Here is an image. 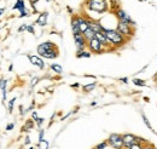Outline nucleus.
I'll return each instance as SVG.
<instances>
[{"label":"nucleus","instance_id":"nucleus-1","mask_svg":"<svg viewBox=\"0 0 157 149\" xmlns=\"http://www.w3.org/2000/svg\"><path fill=\"white\" fill-rule=\"evenodd\" d=\"M103 27H104V26H103ZM103 32L105 33L108 40L110 41V44H111V46H113L114 49H118V47L123 46V45L128 41V39H126V38L123 37L120 32H117L116 29H109V28H105V27H104Z\"/></svg>","mask_w":157,"mask_h":149},{"label":"nucleus","instance_id":"nucleus-2","mask_svg":"<svg viewBox=\"0 0 157 149\" xmlns=\"http://www.w3.org/2000/svg\"><path fill=\"white\" fill-rule=\"evenodd\" d=\"M86 6L91 11H94L98 14H104L109 9L106 0H86Z\"/></svg>","mask_w":157,"mask_h":149},{"label":"nucleus","instance_id":"nucleus-3","mask_svg":"<svg viewBox=\"0 0 157 149\" xmlns=\"http://www.w3.org/2000/svg\"><path fill=\"white\" fill-rule=\"evenodd\" d=\"M87 49H88V51L91 52V54H103V52H105L106 50H105V47L99 42V40L97 38H92L91 40H88L87 41Z\"/></svg>","mask_w":157,"mask_h":149},{"label":"nucleus","instance_id":"nucleus-4","mask_svg":"<svg viewBox=\"0 0 157 149\" xmlns=\"http://www.w3.org/2000/svg\"><path fill=\"white\" fill-rule=\"evenodd\" d=\"M106 141L113 149H124L123 138H122V135L120 133H111Z\"/></svg>","mask_w":157,"mask_h":149},{"label":"nucleus","instance_id":"nucleus-5","mask_svg":"<svg viewBox=\"0 0 157 149\" xmlns=\"http://www.w3.org/2000/svg\"><path fill=\"white\" fill-rule=\"evenodd\" d=\"M116 30L120 32L126 39H131V38L134 35V29L132 28V26H128V24L122 23V22H117Z\"/></svg>","mask_w":157,"mask_h":149},{"label":"nucleus","instance_id":"nucleus-6","mask_svg":"<svg viewBox=\"0 0 157 149\" xmlns=\"http://www.w3.org/2000/svg\"><path fill=\"white\" fill-rule=\"evenodd\" d=\"M116 17L118 18V22L126 23V24L132 26V27L136 26V21H133L132 17H131L126 11H123V10H121V9H118L117 11H116Z\"/></svg>","mask_w":157,"mask_h":149},{"label":"nucleus","instance_id":"nucleus-7","mask_svg":"<svg viewBox=\"0 0 157 149\" xmlns=\"http://www.w3.org/2000/svg\"><path fill=\"white\" fill-rule=\"evenodd\" d=\"M75 45H76V51H83L87 49V40L82 35V33H78V34H73Z\"/></svg>","mask_w":157,"mask_h":149},{"label":"nucleus","instance_id":"nucleus-8","mask_svg":"<svg viewBox=\"0 0 157 149\" xmlns=\"http://www.w3.org/2000/svg\"><path fill=\"white\" fill-rule=\"evenodd\" d=\"M94 37L97 38L99 40V42L105 47V50H110V49H114L113 46H111V44H110V41L108 40V38L105 35V33L104 32H99V33H96V35Z\"/></svg>","mask_w":157,"mask_h":149},{"label":"nucleus","instance_id":"nucleus-9","mask_svg":"<svg viewBox=\"0 0 157 149\" xmlns=\"http://www.w3.org/2000/svg\"><path fill=\"white\" fill-rule=\"evenodd\" d=\"M57 46L52 42V41H45V42H41L38 45V55H41V54H44L45 51H47V50H52V49H56Z\"/></svg>","mask_w":157,"mask_h":149},{"label":"nucleus","instance_id":"nucleus-10","mask_svg":"<svg viewBox=\"0 0 157 149\" xmlns=\"http://www.w3.org/2000/svg\"><path fill=\"white\" fill-rule=\"evenodd\" d=\"M28 58H29V62H30L33 66L38 67L39 69H44V68H45V62H44V59H42L40 56H36V55H29Z\"/></svg>","mask_w":157,"mask_h":149},{"label":"nucleus","instance_id":"nucleus-11","mask_svg":"<svg viewBox=\"0 0 157 149\" xmlns=\"http://www.w3.org/2000/svg\"><path fill=\"white\" fill-rule=\"evenodd\" d=\"M78 19V29L81 33H85L87 29H88V18L83 17V16H76Z\"/></svg>","mask_w":157,"mask_h":149},{"label":"nucleus","instance_id":"nucleus-12","mask_svg":"<svg viewBox=\"0 0 157 149\" xmlns=\"http://www.w3.org/2000/svg\"><path fill=\"white\" fill-rule=\"evenodd\" d=\"M59 55L58 52V47H56V49H52V50H47V51H45L44 54H41L40 57H42V58H46V59H55V58H57Z\"/></svg>","mask_w":157,"mask_h":149},{"label":"nucleus","instance_id":"nucleus-13","mask_svg":"<svg viewBox=\"0 0 157 149\" xmlns=\"http://www.w3.org/2000/svg\"><path fill=\"white\" fill-rule=\"evenodd\" d=\"M88 28H91L94 33H99V32H103L104 27L100 22H97V21H93V19L88 18Z\"/></svg>","mask_w":157,"mask_h":149},{"label":"nucleus","instance_id":"nucleus-14","mask_svg":"<svg viewBox=\"0 0 157 149\" xmlns=\"http://www.w3.org/2000/svg\"><path fill=\"white\" fill-rule=\"evenodd\" d=\"M47 18H48V12H41L35 23L40 27H45L47 24Z\"/></svg>","mask_w":157,"mask_h":149},{"label":"nucleus","instance_id":"nucleus-15","mask_svg":"<svg viewBox=\"0 0 157 149\" xmlns=\"http://www.w3.org/2000/svg\"><path fill=\"white\" fill-rule=\"evenodd\" d=\"M12 9H13V10H18L20 12L27 10V9H25V2H24V0H17Z\"/></svg>","mask_w":157,"mask_h":149},{"label":"nucleus","instance_id":"nucleus-16","mask_svg":"<svg viewBox=\"0 0 157 149\" xmlns=\"http://www.w3.org/2000/svg\"><path fill=\"white\" fill-rule=\"evenodd\" d=\"M71 29H73V34L81 33V32H80V29H78V24L76 16H73V18H71Z\"/></svg>","mask_w":157,"mask_h":149},{"label":"nucleus","instance_id":"nucleus-17","mask_svg":"<svg viewBox=\"0 0 157 149\" xmlns=\"http://www.w3.org/2000/svg\"><path fill=\"white\" fill-rule=\"evenodd\" d=\"M34 120H27L25 121V124L23 125V127H22V131H24V132H28V131L33 130V127H34Z\"/></svg>","mask_w":157,"mask_h":149},{"label":"nucleus","instance_id":"nucleus-18","mask_svg":"<svg viewBox=\"0 0 157 149\" xmlns=\"http://www.w3.org/2000/svg\"><path fill=\"white\" fill-rule=\"evenodd\" d=\"M91 52L87 51V50H83V51H76V57L78 58H90L91 57Z\"/></svg>","mask_w":157,"mask_h":149},{"label":"nucleus","instance_id":"nucleus-19","mask_svg":"<svg viewBox=\"0 0 157 149\" xmlns=\"http://www.w3.org/2000/svg\"><path fill=\"white\" fill-rule=\"evenodd\" d=\"M82 35H83V37H85V39H86V40L88 41V40H91L92 38H94L96 33H94V32H93V30H92L91 28H88V29H87V30H86L85 33H82Z\"/></svg>","mask_w":157,"mask_h":149},{"label":"nucleus","instance_id":"nucleus-20","mask_svg":"<svg viewBox=\"0 0 157 149\" xmlns=\"http://www.w3.org/2000/svg\"><path fill=\"white\" fill-rule=\"evenodd\" d=\"M50 67H51L52 72H55L56 74H62V73H63V68H62V66H59V64H57V63H52Z\"/></svg>","mask_w":157,"mask_h":149},{"label":"nucleus","instance_id":"nucleus-21","mask_svg":"<svg viewBox=\"0 0 157 149\" xmlns=\"http://www.w3.org/2000/svg\"><path fill=\"white\" fill-rule=\"evenodd\" d=\"M96 85H97L96 81H93V83H91V84H87V85L82 86V91H83V92H90V91H92V90L96 87Z\"/></svg>","mask_w":157,"mask_h":149},{"label":"nucleus","instance_id":"nucleus-22","mask_svg":"<svg viewBox=\"0 0 157 149\" xmlns=\"http://www.w3.org/2000/svg\"><path fill=\"white\" fill-rule=\"evenodd\" d=\"M50 148V143L46 139H42L38 143V149H48Z\"/></svg>","mask_w":157,"mask_h":149},{"label":"nucleus","instance_id":"nucleus-23","mask_svg":"<svg viewBox=\"0 0 157 149\" xmlns=\"http://www.w3.org/2000/svg\"><path fill=\"white\" fill-rule=\"evenodd\" d=\"M132 81H133V84H134L136 86H145V85H146V83H145L144 80H141V79H138V78H134Z\"/></svg>","mask_w":157,"mask_h":149},{"label":"nucleus","instance_id":"nucleus-24","mask_svg":"<svg viewBox=\"0 0 157 149\" xmlns=\"http://www.w3.org/2000/svg\"><path fill=\"white\" fill-rule=\"evenodd\" d=\"M109 147V143H108V141H103V142H100V143H98L94 148L96 149H106Z\"/></svg>","mask_w":157,"mask_h":149},{"label":"nucleus","instance_id":"nucleus-25","mask_svg":"<svg viewBox=\"0 0 157 149\" xmlns=\"http://www.w3.org/2000/svg\"><path fill=\"white\" fill-rule=\"evenodd\" d=\"M15 102H16V97L11 98L9 101V113H12L13 112V106H15Z\"/></svg>","mask_w":157,"mask_h":149},{"label":"nucleus","instance_id":"nucleus-26","mask_svg":"<svg viewBox=\"0 0 157 149\" xmlns=\"http://www.w3.org/2000/svg\"><path fill=\"white\" fill-rule=\"evenodd\" d=\"M141 118H143V120H144V123H145V125L149 127V129H151V124L149 123V119H147V116L145 115V113H141Z\"/></svg>","mask_w":157,"mask_h":149},{"label":"nucleus","instance_id":"nucleus-27","mask_svg":"<svg viewBox=\"0 0 157 149\" xmlns=\"http://www.w3.org/2000/svg\"><path fill=\"white\" fill-rule=\"evenodd\" d=\"M144 144H140V143H136V144H133L132 147H129V148L127 149H144Z\"/></svg>","mask_w":157,"mask_h":149},{"label":"nucleus","instance_id":"nucleus-28","mask_svg":"<svg viewBox=\"0 0 157 149\" xmlns=\"http://www.w3.org/2000/svg\"><path fill=\"white\" fill-rule=\"evenodd\" d=\"M39 80H40V79L38 78V76L33 78V79H32V81H30V86H32V87H34V86H35V85L39 83Z\"/></svg>","mask_w":157,"mask_h":149},{"label":"nucleus","instance_id":"nucleus-29","mask_svg":"<svg viewBox=\"0 0 157 149\" xmlns=\"http://www.w3.org/2000/svg\"><path fill=\"white\" fill-rule=\"evenodd\" d=\"M27 32H29V33H32V34H34V33H35V30H34V26H33V24H28V28H27Z\"/></svg>","mask_w":157,"mask_h":149},{"label":"nucleus","instance_id":"nucleus-30","mask_svg":"<svg viewBox=\"0 0 157 149\" xmlns=\"http://www.w3.org/2000/svg\"><path fill=\"white\" fill-rule=\"evenodd\" d=\"M44 121H45V119H44V118H39V119L35 121V124H36L39 127H41V126H42V124H44Z\"/></svg>","mask_w":157,"mask_h":149},{"label":"nucleus","instance_id":"nucleus-31","mask_svg":"<svg viewBox=\"0 0 157 149\" xmlns=\"http://www.w3.org/2000/svg\"><path fill=\"white\" fill-rule=\"evenodd\" d=\"M27 28H28V24H22L20 28H18V33H22V32H24V30H27Z\"/></svg>","mask_w":157,"mask_h":149},{"label":"nucleus","instance_id":"nucleus-32","mask_svg":"<svg viewBox=\"0 0 157 149\" xmlns=\"http://www.w3.org/2000/svg\"><path fill=\"white\" fill-rule=\"evenodd\" d=\"M27 16H29V11H28V10H24V11H22L20 14L21 18H22V17H27Z\"/></svg>","mask_w":157,"mask_h":149},{"label":"nucleus","instance_id":"nucleus-33","mask_svg":"<svg viewBox=\"0 0 157 149\" xmlns=\"http://www.w3.org/2000/svg\"><path fill=\"white\" fill-rule=\"evenodd\" d=\"M13 127H15V124H13V123H10V124H7V125H6L5 130H6V131H10V130H12Z\"/></svg>","mask_w":157,"mask_h":149},{"label":"nucleus","instance_id":"nucleus-34","mask_svg":"<svg viewBox=\"0 0 157 149\" xmlns=\"http://www.w3.org/2000/svg\"><path fill=\"white\" fill-rule=\"evenodd\" d=\"M38 119H39V116H38V113H36V112H35V111H34V112L32 113V120H34V121H36Z\"/></svg>","mask_w":157,"mask_h":149},{"label":"nucleus","instance_id":"nucleus-35","mask_svg":"<svg viewBox=\"0 0 157 149\" xmlns=\"http://www.w3.org/2000/svg\"><path fill=\"white\" fill-rule=\"evenodd\" d=\"M44 135H45V130H42V129H41V130L39 131V142L44 139Z\"/></svg>","mask_w":157,"mask_h":149},{"label":"nucleus","instance_id":"nucleus-36","mask_svg":"<svg viewBox=\"0 0 157 149\" xmlns=\"http://www.w3.org/2000/svg\"><path fill=\"white\" fill-rule=\"evenodd\" d=\"M120 81H122L123 84H127V83H128V78H121Z\"/></svg>","mask_w":157,"mask_h":149},{"label":"nucleus","instance_id":"nucleus-37","mask_svg":"<svg viewBox=\"0 0 157 149\" xmlns=\"http://www.w3.org/2000/svg\"><path fill=\"white\" fill-rule=\"evenodd\" d=\"M29 143H30V138H29V136H27L25 141H24V144H29Z\"/></svg>","mask_w":157,"mask_h":149},{"label":"nucleus","instance_id":"nucleus-38","mask_svg":"<svg viewBox=\"0 0 157 149\" xmlns=\"http://www.w3.org/2000/svg\"><path fill=\"white\" fill-rule=\"evenodd\" d=\"M4 12H5V9H2V7H1V9H0V17L4 15Z\"/></svg>","mask_w":157,"mask_h":149},{"label":"nucleus","instance_id":"nucleus-39","mask_svg":"<svg viewBox=\"0 0 157 149\" xmlns=\"http://www.w3.org/2000/svg\"><path fill=\"white\" fill-rule=\"evenodd\" d=\"M2 81H4V78H0V91H1V86H2Z\"/></svg>","mask_w":157,"mask_h":149},{"label":"nucleus","instance_id":"nucleus-40","mask_svg":"<svg viewBox=\"0 0 157 149\" xmlns=\"http://www.w3.org/2000/svg\"><path fill=\"white\" fill-rule=\"evenodd\" d=\"M150 147H151V144H149V143H147V144L144 147V149H150Z\"/></svg>","mask_w":157,"mask_h":149},{"label":"nucleus","instance_id":"nucleus-41","mask_svg":"<svg viewBox=\"0 0 157 149\" xmlns=\"http://www.w3.org/2000/svg\"><path fill=\"white\" fill-rule=\"evenodd\" d=\"M71 87H75V89H76V87H78V83H76V84H73V85H71Z\"/></svg>","mask_w":157,"mask_h":149},{"label":"nucleus","instance_id":"nucleus-42","mask_svg":"<svg viewBox=\"0 0 157 149\" xmlns=\"http://www.w3.org/2000/svg\"><path fill=\"white\" fill-rule=\"evenodd\" d=\"M12 68H13V66H12V64H10V67H9V70L11 72V70H12Z\"/></svg>","mask_w":157,"mask_h":149},{"label":"nucleus","instance_id":"nucleus-43","mask_svg":"<svg viewBox=\"0 0 157 149\" xmlns=\"http://www.w3.org/2000/svg\"><path fill=\"white\" fill-rule=\"evenodd\" d=\"M46 1H47V2H51V1H53V0H46Z\"/></svg>","mask_w":157,"mask_h":149},{"label":"nucleus","instance_id":"nucleus-44","mask_svg":"<svg viewBox=\"0 0 157 149\" xmlns=\"http://www.w3.org/2000/svg\"><path fill=\"white\" fill-rule=\"evenodd\" d=\"M150 149H156V148H155V147H152V146H151V147H150Z\"/></svg>","mask_w":157,"mask_h":149},{"label":"nucleus","instance_id":"nucleus-45","mask_svg":"<svg viewBox=\"0 0 157 149\" xmlns=\"http://www.w3.org/2000/svg\"><path fill=\"white\" fill-rule=\"evenodd\" d=\"M29 149H35V148H34V147H30V148H29Z\"/></svg>","mask_w":157,"mask_h":149},{"label":"nucleus","instance_id":"nucleus-46","mask_svg":"<svg viewBox=\"0 0 157 149\" xmlns=\"http://www.w3.org/2000/svg\"><path fill=\"white\" fill-rule=\"evenodd\" d=\"M0 30H1V27H0Z\"/></svg>","mask_w":157,"mask_h":149},{"label":"nucleus","instance_id":"nucleus-47","mask_svg":"<svg viewBox=\"0 0 157 149\" xmlns=\"http://www.w3.org/2000/svg\"><path fill=\"white\" fill-rule=\"evenodd\" d=\"M21 149H23V148H21Z\"/></svg>","mask_w":157,"mask_h":149},{"label":"nucleus","instance_id":"nucleus-48","mask_svg":"<svg viewBox=\"0 0 157 149\" xmlns=\"http://www.w3.org/2000/svg\"><path fill=\"white\" fill-rule=\"evenodd\" d=\"M93 149H96V148H93Z\"/></svg>","mask_w":157,"mask_h":149}]
</instances>
